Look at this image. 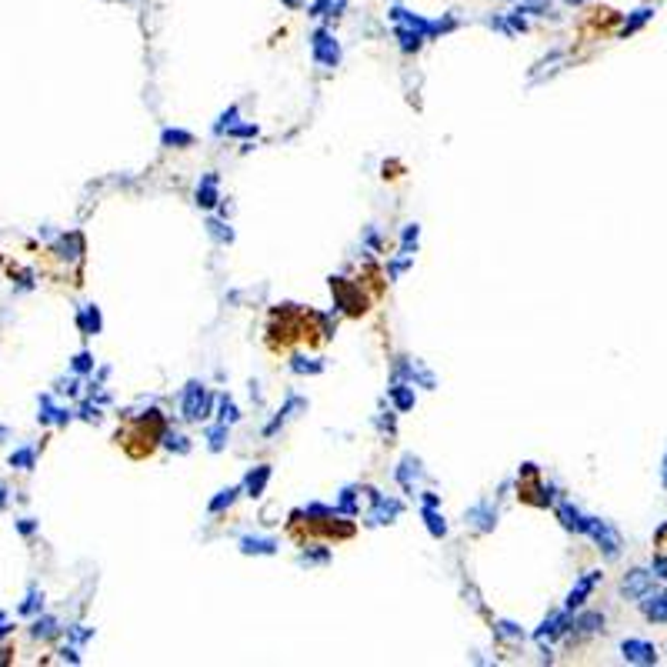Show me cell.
I'll use <instances>...</instances> for the list:
<instances>
[{"mask_svg":"<svg viewBox=\"0 0 667 667\" xmlns=\"http://www.w3.org/2000/svg\"><path fill=\"white\" fill-rule=\"evenodd\" d=\"M580 534L591 537L594 544L604 551V558L614 560L617 554H621V534H617L607 521H601V517H587V514H584V531H580Z\"/></svg>","mask_w":667,"mask_h":667,"instance_id":"cell-1","label":"cell"},{"mask_svg":"<svg viewBox=\"0 0 667 667\" xmlns=\"http://www.w3.org/2000/svg\"><path fill=\"white\" fill-rule=\"evenodd\" d=\"M210 407H214V397L207 394V387L197 381H190L184 387V401H180V414L184 421H204L210 417Z\"/></svg>","mask_w":667,"mask_h":667,"instance_id":"cell-2","label":"cell"},{"mask_svg":"<svg viewBox=\"0 0 667 667\" xmlns=\"http://www.w3.org/2000/svg\"><path fill=\"white\" fill-rule=\"evenodd\" d=\"M330 291H334V297H337V307L344 310V314H350V318H361L364 310H367V297L361 294V287L350 284V281H344V277H330Z\"/></svg>","mask_w":667,"mask_h":667,"instance_id":"cell-3","label":"cell"},{"mask_svg":"<svg viewBox=\"0 0 667 667\" xmlns=\"http://www.w3.org/2000/svg\"><path fill=\"white\" fill-rule=\"evenodd\" d=\"M310 54H314V60H318L320 67H337L340 64V44L337 37L330 31H314L310 33Z\"/></svg>","mask_w":667,"mask_h":667,"instance_id":"cell-4","label":"cell"},{"mask_svg":"<svg viewBox=\"0 0 667 667\" xmlns=\"http://www.w3.org/2000/svg\"><path fill=\"white\" fill-rule=\"evenodd\" d=\"M367 494H371V501H374L371 514H367V524H371V527L394 524V517L404 511V504L394 501V497H384V494H377V491H367Z\"/></svg>","mask_w":667,"mask_h":667,"instance_id":"cell-5","label":"cell"},{"mask_svg":"<svg viewBox=\"0 0 667 667\" xmlns=\"http://www.w3.org/2000/svg\"><path fill=\"white\" fill-rule=\"evenodd\" d=\"M601 580H604V574H601V570H587V574H584V577H580L577 584L570 587L568 601H564V611H570V614H574V611H577V607H584V601L591 597V591H594V587H597V584H601Z\"/></svg>","mask_w":667,"mask_h":667,"instance_id":"cell-6","label":"cell"},{"mask_svg":"<svg viewBox=\"0 0 667 667\" xmlns=\"http://www.w3.org/2000/svg\"><path fill=\"white\" fill-rule=\"evenodd\" d=\"M621 654H624V661H631V664H657V647L651 644V641H641V637L621 641Z\"/></svg>","mask_w":667,"mask_h":667,"instance_id":"cell-7","label":"cell"},{"mask_svg":"<svg viewBox=\"0 0 667 667\" xmlns=\"http://www.w3.org/2000/svg\"><path fill=\"white\" fill-rule=\"evenodd\" d=\"M568 631H570V611H558V614H551V617L534 631V641L537 644H544V641H554V637L568 634Z\"/></svg>","mask_w":667,"mask_h":667,"instance_id":"cell-8","label":"cell"},{"mask_svg":"<svg viewBox=\"0 0 667 667\" xmlns=\"http://www.w3.org/2000/svg\"><path fill=\"white\" fill-rule=\"evenodd\" d=\"M621 591L627 594V597H644L647 591H654V574L651 570H631L627 577H624V584H621Z\"/></svg>","mask_w":667,"mask_h":667,"instance_id":"cell-9","label":"cell"},{"mask_svg":"<svg viewBox=\"0 0 667 667\" xmlns=\"http://www.w3.org/2000/svg\"><path fill=\"white\" fill-rule=\"evenodd\" d=\"M641 611H644L647 621L664 624L667 621V591H657V594L647 591L644 597H641Z\"/></svg>","mask_w":667,"mask_h":667,"instance_id":"cell-10","label":"cell"},{"mask_svg":"<svg viewBox=\"0 0 667 667\" xmlns=\"http://www.w3.org/2000/svg\"><path fill=\"white\" fill-rule=\"evenodd\" d=\"M217 204H220V180H217V174H204V177H200V184H197V207L210 210V207H217Z\"/></svg>","mask_w":667,"mask_h":667,"instance_id":"cell-11","label":"cell"},{"mask_svg":"<svg viewBox=\"0 0 667 667\" xmlns=\"http://www.w3.org/2000/svg\"><path fill=\"white\" fill-rule=\"evenodd\" d=\"M77 327H80V334H87V337L100 334V327H104V318H100V307H97V304L80 307V314H77Z\"/></svg>","mask_w":667,"mask_h":667,"instance_id":"cell-12","label":"cell"},{"mask_svg":"<svg viewBox=\"0 0 667 667\" xmlns=\"http://www.w3.org/2000/svg\"><path fill=\"white\" fill-rule=\"evenodd\" d=\"M387 394H391V401H394V411H411L414 407V384L407 381H391V387H387Z\"/></svg>","mask_w":667,"mask_h":667,"instance_id":"cell-13","label":"cell"},{"mask_svg":"<svg viewBox=\"0 0 667 667\" xmlns=\"http://www.w3.org/2000/svg\"><path fill=\"white\" fill-rule=\"evenodd\" d=\"M267 481H271V464H257V467L244 477V491H247V497H261L264 487H267Z\"/></svg>","mask_w":667,"mask_h":667,"instance_id":"cell-14","label":"cell"},{"mask_svg":"<svg viewBox=\"0 0 667 667\" xmlns=\"http://www.w3.org/2000/svg\"><path fill=\"white\" fill-rule=\"evenodd\" d=\"M494 517H497V511H494L491 501L474 504V507L467 511V521H470V524H477L481 531H491V527H494Z\"/></svg>","mask_w":667,"mask_h":667,"instance_id":"cell-15","label":"cell"},{"mask_svg":"<svg viewBox=\"0 0 667 667\" xmlns=\"http://www.w3.org/2000/svg\"><path fill=\"white\" fill-rule=\"evenodd\" d=\"M300 407H307V401H304V397H287L284 411H281V414L273 417L271 424L264 427V438H273V434H277V430H281V424H287V417L294 414V411H300Z\"/></svg>","mask_w":667,"mask_h":667,"instance_id":"cell-16","label":"cell"},{"mask_svg":"<svg viewBox=\"0 0 667 667\" xmlns=\"http://www.w3.org/2000/svg\"><path fill=\"white\" fill-rule=\"evenodd\" d=\"M417 477H421V464H417V457H404L401 460V467H397V484H401L407 494H414Z\"/></svg>","mask_w":667,"mask_h":667,"instance_id":"cell-17","label":"cell"},{"mask_svg":"<svg viewBox=\"0 0 667 667\" xmlns=\"http://www.w3.org/2000/svg\"><path fill=\"white\" fill-rule=\"evenodd\" d=\"M570 627H574L577 634H594V631H601L604 627V614L584 611V614H577V617H570Z\"/></svg>","mask_w":667,"mask_h":667,"instance_id":"cell-18","label":"cell"},{"mask_svg":"<svg viewBox=\"0 0 667 667\" xmlns=\"http://www.w3.org/2000/svg\"><path fill=\"white\" fill-rule=\"evenodd\" d=\"M558 517H560V524L568 527V531H574V534H580V531H584V514H580L574 504L560 501L558 504Z\"/></svg>","mask_w":667,"mask_h":667,"instance_id":"cell-19","label":"cell"},{"mask_svg":"<svg viewBox=\"0 0 667 667\" xmlns=\"http://www.w3.org/2000/svg\"><path fill=\"white\" fill-rule=\"evenodd\" d=\"M241 551L244 554H273L277 541L273 537H241Z\"/></svg>","mask_w":667,"mask_h":667,"instance_id":"cell-20","label":"cell"},{"mask_svg":"<svg viewBox=\"0 0 667 667\" xmlns=\"http://www.w3.org/2000/svg\"><path fill=\"white\" fill-rule=\"evenodd\" d=\"M421 517L427 521V531H430V537H448V524H444V514H440L438 507H430V504H424V511H421Z\"/></svg>","mask_w":667,"mask_h":667,"instance_id":"cell-21","label":"cell"},{"mask_svg":"<svg viewBox=\"0 0 667 667\" xmlns=\"http://www.w3.org/2000/svg\"><path fill=\"white\" fill-rule=\"evenodd\" d=\"M237 421H241V411H237V404H234L227 394L217 397V424H227V427H230V424H237Z\"/></svg>","mask_w":667,"mask_h":667,"instance_id":"cell-22","label":"cell"},{"mask_svg":"<svg viewBox=\"0 0 667 667\" xmlns=\"http://www.w3.org/2000/svg\"><path fill=\"white\" fill-rule=\"evenodd\" d=\"M397 40H401V50H407V54H411V50H417V47H421V44H424V37H421V33H417L414 31V27H404V23H397Z\"/></svg>","mask_w":667,"mask_h":667,"instance_id":"cell-23","label":"cell"},{"mask_svg":"<svg viewBox=\"0 0 667 667\" xmlns=\"http://www.w3.org/2000/svg\"><path fill=\"white\" fill-rule=\"evenodd\" d=\"M161 143H164V147H190V143H194V134H187V131H174V127H167V131L161 134Z\"/></svg>","mask_w":667,"mask_h":667,"instance_id":"cell-24","label":"cell"},{"mask_svg":"<svg viewBox=\"0 0 667 667\" xmlns=\"http://www.w3.org/2000/svg\"><path fill=\"white\" fill-rule=\"evenodd\" d=\"M230 440V427L227 424H214L207 430V448L210 450H224V444Z\"/></svg>","mask_w":667,"mask_h":667,"instance_id":"cell-25","label":"cell"},{"mask_svg":"<svg viewBox=\"0 0 667 667\" xmlns=\"http://www.w3.org/2000/svg\"><path fill=\"white\" fill-rule=\"evenodd\" d=\"M237 491H241V487H227V491H220L217 497L207 504V511H210V514H220L224 507H230V504L237 501Z\"/></svg>","mask_w":667,"mask_h":667,"instance_id":"cell-26","label":"cell"},{"mask_svg":"<svg viewBox=\"0 0 667 667\" xmlns=\"http://www.w3.org/2000/svg\"><path fill=\"white\" fill-rule=\"evenodd\" d=\"M207 230H210V237H214V241H220V244H230V241H234V230H230V224H224V220H214V217H210V220H207Z\"/></svg>","mask_w":667,"mask_h":667,"instance_id":"cell-27","label":"cell"},{"mask_svg":"<svg viewBox=\"0 0 667 667\" xmlns=\"http://www.w3.org/2000/svg\"><path fill=\"white\" fill-rule=\"evenodd\" d=\"M651 17H654V7H641V11H634V17H631V21H627V23H624V37H627V33H634L637 31V27H644V23L647 21H651Z\"/></svg>","mask_w":667,"mask_h":667,"instance_id":"cell-28","label":"cell"},{"mask_svg":"<svg viewBox=\"0 0 667 667\" xmlns=\"http://www.w3.org/2000/svg\"><path fill=\"white\" fill-rule=\"evenodd\" d=\"M161 440H164L170 450H177V454H187V450H190V444H187L184 434H177V430H167V427H164V434H161Z\"/></svg>","mask_w":667,"mask_h":667,"instance_id":"cell-29","label":"cell"},{"mask_svg":"<svg viewBox=\"0 0 667 667\" xmlns=\"http://www.w3.org/2000/svg\"><path fill=\"white\" fill-rule=\"evenodd\" d=\"M494 634L507 637V641H521V637H524V631H521L517 624H511V621H497V624H494Z\"/></svg>","mask_w":667,"mask_h":667,"instance_id":"cell-30","label":"cell"},{"mask_svg":"<svg viewBox=\"0 0 667 667\" xmlns=\"http://www.w3.org/2000/svg\"><path fill=\"white\" fill-rule=\"evenodd\" d=\"M60 634V624L54 617H44V621H33V637H54Z\"/></svg>","mask_w":667,"mask_h":667,"instance_id":"cell-31","label":"cell"},{"mask_svg":"<svg viewBox=\"0 0 667 667\" xmlns=\"http://www.w3.org/2000/svg\"><path fill=\"white\" fill-rule=\"evenodd\" d=\"M291 371H297V374H320V371H324V364H320V361H307V357H294V361H291Z\"/></svg>","mask_w":667,"mask_h":667,"instance_id":"cell-32","label":"cell"},{"mask_svg":"<svg viewBox=\"0 0 667 667\" xmlns=\"http://www.w3.org/2000/svg\"><path fill=\"white\" fill-rule=\"evenodd\" d=\"M11 467H21V470H31L33 467V450L31 448H21L11 454Z\"/></svg>","mask_w":667,"mask_h":667,"instance_id":"cell-33","label":"cell"},{"mask_svg":"<svg viewBox=\"0 0 667 667\" xmlns=\"http://www.w3.org/2000/svg\"><path fill=\"white\" fill-rule=\"evenodd\" d=\"M237 114H241V110H237V104H234V107H230L227 114H220V121L214 124V134H227L230 127L237 124Z\"/></svg>","mask_w":667,"mask_h":667,"instance_id":"cell-34","label":"cell"},{"mask_svg":"<svg viewBox=\"0 0 667 667\" xmlns=\"http://www.w3.org/2000/svg\"><path fill=\"white\" fill-rule=\"evenodd\" d=\"M417 234H421V227H417V224H407L404 234H401V254H411V247H417Z\"/></svg>","mask_w":667,"mask_h":667,"instance_id":"cell-35","label":"cell"},{"mask_svg":"<svg viewBox=\"0 0 667 667\" xmlns=\"http://www.w3.org/2000/svg\"><path fill=\"white\" fill-rule=\"evenodd\" d=\"M94 364H97V361H94V354H87V350H80V354L74 357V364H70V367H74V374H90V371H94Z\"/></svg>","mask_w":667,"mask_h":667,"instance_id":"cell-36","label":"cell"},{"mask_svg":"<svg viewBox=\"0 0 667 667\" xmlns=\"http://www.w3.org/2000/svg\"><path fill=\"white\" fill-rule=\"evenodd\" d=\"M227 134L230 137H257V127H254V124H234Z\"/></svg>","mask_w":667,"mask_h":667,"instance_id":"cell-37","label":"cell"},{"mask_svg":"<svg viewBox=\"0 0 667 667\" xmlns=\"http://www.w3.org/2000/svg\"><path fill=\"white\" fill-rule=\"evenodd\" d=\"M80 417H84V421H100V407L90 404V401L87 404H80Z\"/></svg>","mask_w":667,"mask_h":667,"instance_id":"cell-38","label":"cell"},{"mask_svg":"<svg viewBox=\"0 0 667 667\" xmlns=\"http://www.w3.org/2000/svg\"><path fill=\"white\" fill-rule=\"evenodd\" d=\"M40 604H44V601H40L37 594H31V597H27V601L21 604V614H33V611H37V607H40Z\"/></svg>","mask_w":667,"mask_h":667,"instance_id":"cell-39","label":"cell"},{"mask_svg":"<svg viewBox=\"0 0 667 667\" xmlns=\"http://www.w3.org/2000/svg\"><path fill=\"white\" fill-rule=\"evenodd\" d=\"M17 527H21V534H33V527H37V524H33L31 517H23V521H21Z\"/></svg>","mask_w":667,"mask_h":667,"instance_id":"cell-40","label":"cell"},{"mask_svg":"<svg viewBox=\"0 0 667 667\" xmlns=\"http://www.w3.org/2000/svg\"><path fill=\"white\" fill-rule=\"evenodd\" d=\"M424 504H430V507H438V504H440V497H438V494H434V491H424Z\"/></svg>","mask_w":667,"mask_h":667,"instance_id":"cell-41","label":"cell"},{"mask_svg":"<svg viewBox=\"0 0 667 667\" xmlns=\"http://www.w3.org/2000/svg\"><path fill=\"white\" fill-rule=\"evenodd\" d=\"M0 507H7V484L0 481Z\"/></svg>","mask_w":667,"mask_h":667,"instance_id":"cell-42","label":"cell"},{"mask_svg":"<svg viewBox=\"0 0 667 667\" xmlns=\"http://www.w3.org/2000/svg\"><path fill=\"white\" fill-rule=\"evenodd\" d=\"M300 4H304V0H284V7H291V11H297Z\"/></svg>","mask_w":667,"mask_h":667,"instance_id":"cell-43","label":"cell"},{"mask_svg":"<svg viewBox=\"0 0 667 667\" xmlns=\"http://www.w3.org/2000/svg\"><path fill=\"white\" fill-rule=\"evenodd\" d=\"M661 481H664V487H667V454H664V467H661Z\"/></svg>","mask_w":667,"mask_h":667,"instance_id":"cell-44","label":"cell"},{"mask_svg":"<svg viewBox=\"0 0 667 667\" xmlns=\"http://www.w3.org/2000/svg\"><path fill=\"white\" fill-rule=\"evenodd\" d=\"M568 4H584V0H568Z\"/></svg>","mask_w":667,"mask_h":667,"instance_id":"cell-45","label":"cell"}]
</instances>
